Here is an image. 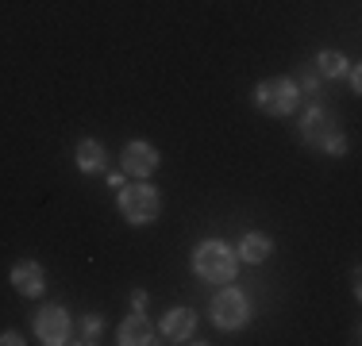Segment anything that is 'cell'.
Masks as SVG:
<instances>
[{
    "label": "cell",
    "mask_w": 362,
    "mask_h": 346,
    "mask_svg": "<svg viewBox=\"0 0 362 346\" xmlns=\"http://www.w3.org/2000/svg\"><path fill=\"white\" fill-rule=\"evenodd\" d=\"M158 331L166 335L170 342H193V331H197V311L193 308H170L162 316Z\"/></svg>",
    "instance_id": "obj_9"
},
{
    "label": "cell",
    "mask_w": 362,
    "mask_h": 346,
    "mask_svg": "<svg viewBox=\"0 0 362 346\" xmlns=\"http://www.w3.org/2000/svg\"><path fill=\"white\" fill-rule=\"evenodd\" d=\"M235 254H239V262H247V266H262L266 258L274 254V239L266 235V231H243V239L235 242Z\"/></svg>",
    "instance_id": "obj_12"
},
{
    "label": "cell",
    "mask_w": 362,
    "mask_h": 346,
    "mask_svg": "<svg viewBox=\"0 0 362 346\" xmlns=\"http://www.w3.org/2000/svg\"><path fill=\"white\" fill-rule=\"evenodd\" d=\"M8 281H12V289L28 300H39L42 292H47V270H42V262H35V258H20V262L12 266V273H8Z\"/></svg>",
    "instance_id": "obj_8"
},
{
    "label": "cell",
    "mask_w": 362,
    "mask_h": 346,
    "mask_svg": "<svg viewBox=\"0 0 362 346\" xmlns=\"http://www.w3.org/2000/svg\"><path fill=\"white\" fill-rule=\"evenodd\" d=\"M116 342L119 346H151L154 342V323L143 311H132V316L116 327Z\"/></svg>",
    "instance_id": "obj_10"
},
{
    "label": "cell",
    "mask_w": 362,
    "mask_h": 346,
    "mask_svg": "<svg viewBox=\"0 0 362 346\" xmlns=\"http://www.w3.org/2000/svg\"><path fill=\"white\" fill-rule=\"evenodd\" d=\"M343 77H347L351 93H362V69L358 66H347V73H343Z\"/></svg>",
    "instance_id": "obj_16"
},
{
    "label": "cell",
    "mask_w": 362,
    "mask_h": 346,
    "mask_svg": "<svg viewBox=\"0 0 362 346\" xmlns=\"http://www.w3.org/2000/svg\"><path fill=\"white\" fill-rule=\"evenodd\" d=\"M293 81H297L300 97H320V85H324V77L316 73L313 66H305V69H300V77H293Z\"/></svg>",
    "instance_id": "obj_15"
},
{
    "label": "cell",
    "mask_w": 362,
    "mask_h": 346,
    "mask_svg": "<svg viewBox=\"0 0 362 346\" xmlns=\"http://www.w3.org/2000/svg\"><path fill=\"white\" fill-rule=\"evenodd\" d=\"M116 208H119V215H124V223H132V227H151L162 215V196L154 185H124L116 193Z\"/></svg>",
    "instance_id": "obj_4"
},
{
    "label": "cell",
    "mask_w": 362,
    "mask_h": 346,
    "mask_svg": "<svg viewBox=\"0 0 362 346\" xmlns=\"http://www.w3.org/2000/svg\"><path fill=\"white\" fill-rule=\"evenodd\" d=\"M300 138H305L313 150L327 154V158H343L347 154V135L339 131V124H335L332 108H327L324 100H308V108L300 112Z\"/></svg>",
    "instance_id": "obj_1"
},
{
    "label": "cell",
    "mask_w": 362,
    "mask_h": 346,
    "mask_svg": "<svg viewBox=\"0 0 362 346\" xmlns=\"http://www.w3.org/2000/svg\"><path fill=\"white\" fill-rule=\"evenodd\" d=\"M162 154L154 150V143H146V138H132V143H124V154H119V166H124L127 177L135 181H146L154 169H158Z\"/></svg>",
    "instance_id": "obj_7"
},
{
    "label": "cell",
    "mask_w": 362,
    "mask_h": 346,
    "mask_svg": "<svg viewBox=\"0 0 362 346\" xmlns=\"http://www.w3.org/2000/svg\"><path fill=\"white\" fill-rule=\"evenodd\" d=\"M251 100H255V108L262 112V116H270V119H286L297 112V104H300V89H297V81L286 73H278V77H262V81L255 85V93H251Z\"/></svg>",
    "instance_id": "obj_3"
},
{
    "label": "cell",
    "mask_w": 362,
    "mask_h": 346,
    "mask_svg": "<svg viewBox=\"0 0 362 346\" xmlns=\"http://www.w3.org/2000/svg\"><path fill=\"white\" fill-rule=\"evenodd\" d=\"M108 185L119 193V189H124V173H108Z\"/></svg>",
    "instance_id": "obj_19"
},
{
    "label": "cell",
    "mask_w": 362,
    "mask_h": 346,
    "mask_svg": "<svg viewBox=\"0 0 362 346\" xmlns=\"http://www.w3.org/2000/svg\"><path fill=\"white\" fill-rule=\"evenodd\" d=\"M31 327H35V339L42 346L74 342V319H70V311H66L62 304H42L35 311V319H31Z\"/></svg>",
    "instance_id": "obj_6"
},
{
    "label": "cell",
    "mask_w": 362,
    "mask_h": 346,
    "mask_svg": "<svg viewBox=\"0 0 362 346\" xmlns=\"http://www.w3.org/2000/svg\"><path fill=\"white\" fill-rule=\"evenodd\" d=\"M100 335H105V319L93 316V311H85V316L74 323V342L93 346V342H100Z\"/></svg>",
    "instance_id": "obj_14"
},
{
    "label": "cell",
    "mask_w": 362,
    "mask_h": 346,
    "mask_svg": "<svg viewBox=\"0 0 362 346\" xmlns=\"http://www.w3.org/2000/svg\"><path fill=\"white\" fill-rule=\"evenodd\" d=\"M146 300H151V297H146V289H132V308H135V311H143Z\"/></svg>",
    "instance_id": "obj_17"
},
{
    "label": "cell",
    "mask_w": 362,
    "mask_h": 346,
    "mask_svg": "<svg viewBox=\"0 0 362 346\" xmlns=\"http://www.w3.org/2000/svg\"><path fill=\"white\" fill-rule=\"evenodd\" d=\"M74 166L81 173H105L108 169V150L100 138H81L74 146Z\"/></svg>",
    "instance_id": "obj_11"
},
{
    "label": "cell",
    "mask_w": 362,
    "mask_h": 346,
    "mask_svg": "<svg viewBox=\"0 0 362 346\" xmlns=\"http://www.w3.org/2000/svg\"><path fill=\"white\" fill-rule=\"evenodd\" d=\"M209 316H212V323L220 327V331H239V327H247L251 323V300H247V292H239V289H220L216 297H212V304H209Z\"/></svg>",
    "instance_id": "obj_5"
},
{
    "label": "cell",
    "mask_w": 362,
    "mask_h": 346,
    "mask_svg": "<svg viewBox=\"0 0 362 346\" xmlns=\"http://www.w3.org/2000/svg\"><path fill=\"white\" fill-rule=\"evenodd\" d=\"M193 273L201 277V281L228 285L231 277L239 273V254L231 250V242H223V239H204L201 246L193 250Z\"/></svg>",
    "instance_id": "obj_2"
},
{
    "label": "cell",
    "mask_w": 362,
    "mask_h": 346,
    "mask_svg": "<svg viewBox=\"0 0 362 346\" xmlns=\"http://www.w3.org/2000/svg\"><path fill=\"white\" fill-rule=\"evenodd\" d=\"M0 346H23V335L20 331H4L0 335Z\"/></svg>",
    "instance_id": "obj_18"
},
{
    "label": "cell",
    "mask_w": 362,
    "mask_h": 346,
    "mask_svg": "<svg viewBox=\"0 0 362 346\" xmlns=\"http://www.w3.org/2000/svg\"><path fill=\"white\" fill-rule=\"evenodd\" d=\"M347 54H339V50H320V54L313 58V69L324 77V81H339L343 73H347Z\"/></svg>",
    "instance_id": "obj_13"
}]
</instances>
